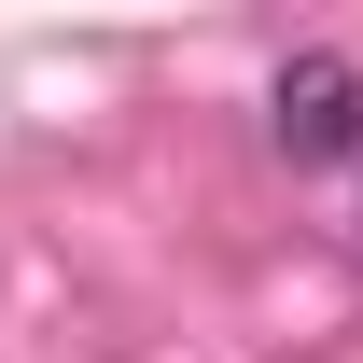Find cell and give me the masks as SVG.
Wrapping results in <instances>:
<instances>
[{
	"label": "cell",
	"instance_id": "obj_1",
	"mask_svg": "<svg viewBox=\"0 0 363 363\" xmlns=\"http://www.w3.org/2000/svg\"><path fill=\"white\" fill-rule=\"evenodd\" d=\"M266 126H279V154H294V168H335V154L363 140V70L308 43V56L266 84Z\"/></svg>",
	"mask_w": 363,
	"mask_h": 363
}]
</instances>
